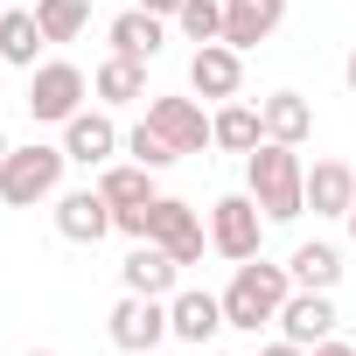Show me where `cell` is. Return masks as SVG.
I'll list each match as a JSON object with an SVG mask.
<instances>
[{"mask_svg":"<svg viewBox=\"0 0 356 356\" xmlns=\"http://www.w3.org/2000/svg\"><path fill=\"white\" fill-rule=\"evenodd\" d=\"M245 189L266 210V224H300L307 217V161L286 140H259L245 154Z\"/></svg>","mask_w":356,"mask_h":356,"instance_id":"obj_1","label":"cell"},{"mask_svg":"<svg viewBox=\"0 0 356 356\" xmlns=\"http://www.w3.org/2000/svg\"><path fill=\"white\" fill-rule=\"evenodd\" d=\"M286 293H293V273H286V266H273V259L259 252V259H245V266L231 273V286H224V321H231V328H245V335H259L266 321H280Z\"/></svg>","mask_w":356,"mask_h":356,"instance_id":"obj_2","label":"cell"},{"mask_svg":"<svg viewBox=\"0 0 356 356\" xmlns=\"http://www.w3.org/2000/svg\"><path fill=\"white\" fill-rule=\"evenodd\" d=\"M63 168H70V154H63V140L56 147H15L8 154V168H0V203L8 210H35V203H56L63 196Z\"/></svg>","mask_w":356,"mask_h":356,"instance_id":"obj_3","label":"cell"},{"mask_svg":"<svg viewBox=\"0 0 356 356\" xmlns=\"http://www.w3.org/2000/svg\"><path fill=\"white\" fill-rule=\"evenodd\" d=\"M84 98H91V77H84L70 56H49V63L29 70V119H42V126H70V119L84 112Z\"/></svg>","mask_w":356,"mask_h":356,"instance_id":"obj_4","label":"cell"},{"mask_svg":"<svg viewBox=\"0 0 356 356\" xmlns=\"http://www.w3.org/2000/svg\"><path fill=\"white\" fill-rule=\"evenodd\" d=\"M259 245H266V210L252 203V189L245 196H217L210 203V252L245 266V259H259Z\"/></svg>","mask_w":356,"mask_h":356,"instance_id":"obj_5","label":"cell"},{"mask_svg":"<svg viewBox=\"0 0 356 356\" xmlns=\"http://www.w3.org/2000/svg\"><path fill=\"white\" fill-rule=\"evenodd\" d=\"M105 335H112V349H126V356H147V349H161V342H168V300L119 293V307L105 314Z\"/></svg>","mask_w":356,"mask_h":356,"instance_id":"obj_6","label":"cell"},{"mask_svg":"<svg viewBox=\"0 0 356 356\" xmlns=\"http://www.w3.org/2000/svg\"><path fill=\"white\" fill-rule=\"evenodd\" d=\"M147 238H154L161 252H175V266H196V259H203V245H210L203 217H196L182 196H154V224H147Z\"/></svg>","mask_w":356,"mask_h":356,"instance_id":"obj_7","label":"cell"},{"mask_svg":"<svg viewBox=\"0 0 356 356\" xmlns=\"http://www.w3.org/2000/svg\"><path fill=\"white\" fill-rule=\"evenodd\" d=\"M217 328H231L224 321V293H203V286H175L168 293V335L175 342L203 349V342H217Z\"/></svg>","mask_w":356,"mask_h":356,"instance_id":"obj_8","label":"cell"},{"mask_svg":"<svg viewBox=\"0 0 356 356\" xmlns=\"http://www.w3.org/2000/svg\"><path fill=\"white\" fill-rule=\"evenodd\" d=\"M335 328H342L335 293H314V286H293V293H286V307H280V335H286V342L314 349V342H328Z\"/></svg>","mask_w":356,"mask_h":356,"instance_id":"obj_9","label":"cell"},{"mask_svg":"<svg viewBox=\"0 0 356 356\" xmlns=\"http://www.w3.org/2000/svg\"><path fill=\"white\" fill-rule=\"evenodd\" d=\"M189 91L196 98H238L245 91V49H231V42H203L196 56H189Z\"/></svg>","mask_w":356,"mask_h":356,"instance_id":"obj_10","label":"cell"},{"mask_svg":"<svg viewBox=\"0 0 356 356\" xmlns=\"http://www.w3.org/2000/svg\"><path fill=\"white\" fill-rule=\"evenodd\" d=\"M119 147H126V133L112 126V105L77 112V119L63 126V154H70L77 168H105V161H119Z\"/></svg>","mask_w":356,"mask_h":356,"instance_id":"obj_11","label":"cell"},{"mask_svg":"<svg viewBox=\"0 0 356 356\" xmlns=\"http://www.w3.org/2000/svg\"><path fill=\"white\" fill-rule=\"evenodd\" d=\"M119 286L126 293H147V300H168L175 286H182V266H175V252H161L154 238H140L119 266Z\"/></svg>","mask_w":356,"mask_h":356,"instance_id":"obj_12","label":"cell"},{"mask_svg":"<svg viewBox=\"0 0 356 356\" xmlns=\"http://www.w3.org/2000/svg\"><path fill=\"white\" fill-rule=\"evenodd\" d=\"M105 231H112V203L98 196V182L56 196V238H70V245H98Z\"/></svg>","mask_w":356,"mask_h":356,"instance_id":"obj_13","label":"cell"},{"mask_svg":"<svg viewBox=\"0 0 356 356\" xmlns=\"http://www.w3.org/2000/svg\"><path fill=\"white\" fill-rule=\"evenodd\" d=\"M147 126H161L182 154H203V147H217L210 140V112L196 105V98H147Z\"/></svg>","mask_w":356,"mask_h":356,"instance_id":"obj_14","label":"cell"},{"mask_svg":"<svg viewBox=\"0 0 356 356\" xmlns=\"http://www.w3.org/2000/svg\"><path fill=\"white\" fill-rule=\"evenodd\" d=\"M112 56H133V63H154L161 49H168V15H147V8H126V15H112Z\"/></svg>","mask_w":356,"mask_h":356,"instance_id":"obj_15","label":"cell"},{"mask_svg":"<svg viewBox=\"0 0 356 356\" xmlns=\"http://www.w3.org/2000/svg\"><path fill=\"white\" fill-rule=\"evenodd\" d=\"M280 22H286V0H224V42L231 49H259Z\"/></svg>","mask_w":356,"mask_h":356,"instance_id":"obj_16","label":"cell"},{"mask_svg":"<svg viewBox=\"0 0 356 356\" xmlns=\"http://www.w3.org/2000/svg\"><path fill=\"white\" fill-rule=\"evenodd\" d=\"M307 210L314 217H349L356 210V168L349 161H314L307 168Z\"/></svg>","mask_w":356,"mask_h":356,"instance_id":"obj_17","label":"cell"},{"mask_svg":"<svg viewBox=\"0 0 356 356\" xmlns=\"http://www.w3.org/2000/svg\"><path fill=\"white\" fill-rule=\"evenodd\" d=\"M42 49H49V35H42L35 8H0V63L35 70V63H42Z\"/></svg>","mask_w":356,"mask_h":356,"instance_id":"obj_18","label":"cell"},{"mask_svg":"<svg viewBox=\"0 0 356 356\" xmlns=\"http://www.w3.org/2000/svg\"><path fill=\"white\" fill-rule=\"evenodd\" d=\"M91 98H98V105H140V98H154V91H147V63L105 56V63L91 70Z\"/></svg>","mask_w":356,"mask_h":356,"instance_id":"obj_19","label":"cell"},{"mask_svg":"<svg viewBox=\"0 0 356 356\" xmlns=\"http://www.w3.org/2000/svg\"><path fill=\"white\" fill-rule=\"evenodd\" d=\"M210 140H217L224 154H252V147L266 140V119H259V105H245V98H224V105L210 112Z\"/></svg>","mask_w":356,"mask_h":356,"instance_id":"obj_20","label":"cell"},{"mask_svg":"<svg viewBox=\"0 0 356 356\" xmlns=\"http://www.w3.org/2000/svg\"><path fill=\"white\" fill-rule=\"evenodd\" d=\"M286 273H293V286L335 293V286H342V252H335L328 238H307V245H293V252H286Z\"/></svg>","mask_w":356,"mask_h":356,"instance_id":"obj_21","label":"cell"},{"mask_svg":"<svg viewBox=\"0 0 356 356\" xmlns=\"http://www.w3.org/2000/svg\"><path fill=\"white\" fill-rule=\"evenodd\" d=\"M98 196H105L112 210H140V203H154L161 189H154V168H140V161H105V168H98Z\"/></svg>","mask_w":356,"mask_h":356,"instance_id":"obj_22","label":"cell"},{"mask_svg":"<svg viewBox=\"0 0 356 356\" xmlns=\"http://www.w3.org/2000/svg\"><path fill=\"white\" fill-rule=\"evenodd\" d=\"M259 119H266V140H286V147H300V140L314 133V105H307L300 91H273V98H259Z\"/></svg>","mask_w":356,"mask_h":356,"instance_id":"obj_23","label":"cell"},{"mask_svg":"<svg viewBox=\"0 0 356 356\" xmlns=\"http://www.w3.org/2000/svg\"><path fill=\"white\" fill-rule=\"evenodd\" d=\"M35 22L49 42H77L91 29V0H35Z\"/></svg>","mask_w":356,"mask_h":356,"instance_id":"obj_24","label":"cell"},{"mask_svg":"<svg viewBox=\"0 0 356 356\" xmlns=\"http://www.w3.org/2000/svg\"><path fill=\"white\" fill-rule=\"evenodd\" d=\"M126 161H140V168H154V175H161V168H175V161H182V147H175L161 126H147V119H140V126L126 133Z\"/></svg>","mask_w":356,"mask_h":356,"instance_id":"obj_25","label":"cell"},{"mask_svg":"<svg viewBox=\"0 0 356 356\" xmlns=\"http://www.w3.org/2000/svg\"><path fill=\"white\" fill-rule=\"evenodd\" d=\"M175 29H182L196 49L224 42V0H182V8H175Z\"/></svg>","mask_w":356,"mask_h":356,"instance_id":"obj_26","label":"cell"},{"mask_svg":"<svg viewBox=\"0 0 356 356\" xmlns=\"http://www.w3.org/2000/svg\"><path fill=\"white\" fill-rule=\"evenodd\" d=\"M147 224H154V203H140V210H112V231H119V238H133V245L147 238Z\"/></svg>","mask_w":356,"mask_h":356,"instance_id":"obj_27","label":"cell"},{"mask_svg":"<svg viewBox=\"0 0 356 356\" xmlns=\"http://www.w3.org/2000/svg\"><path fill=\"white\" fill-rule=\"evenodd\" d=\"M307 356H356V342H342V335H328V342H314Z\"/></svg>","mask_w":356,"mask_h":356,"instance_id":"obj_28","label":"cell"},{"mask_svg":"<svg viewBox=\"0 0 356 356\" xmlns=\"http://www.w3.org/2000/svg\"><path fill=\"white\" fill-rule=\"evenodd\" d=\"M259 356H307V349H300V342H286V335H280V342H266V349H259Z\"/></svg>","mask_w":356,"mask_h":356,"instance_id":"obj_29","label":"cell"},{"mask_svg":"<svg viewBox=\"0 0 356 356\" xmlns=\"http://www.w3.org/2000/svg\"><path fill=\"white\" fill-rule=\"evenodd\" d=\"M133 8H147V15H168V22H175V8H182V0H133Z\"/></svg>","mask_w":356,"mask_h":356,"instance_id":"obj_30","label":"cell"},{"mask_svg":"<svg viewBox=\"0 0 356 356\" xmlns=\"http://www.w3.org/2000/svg\"><path fill=\"white\" fill-rule=\"evenodd\" d=\"M342 84H349V98H356V49L342 56Z\"/></svg>","mask_w":356,"mask_h":356,"instance_id":"obj_31","label":"cell"},{"mask_svg":"<svg viewBox=\"0 0 356 356\" xmlns=\"http://www.w3.org/2000/svg\"><path fill=\"white\" fill-rule=\"evenodd\" d=\"M8 154H15V140H8V133H0V168H8Z\"/></svg>","mask_w":356,"mask_h":356,"instance_id":"obj_32","label":"cell"},{"mask_svg":"<svg viewBox=\"0 0 356 356\" xmlns=\"http://www.w3.org/2000/svg\"><path fill=\"white\" fill-rule=\"evenodd\" d=\"M342 224H349V245H356V210H349V217H342Z\"/></svg>","mask_w":356,"mask_h":356,"instance_id":"obj_33","label":"cell"},{"mask_svg":"<svg viewBox=\"0 0 356 356\" xmlns=\"http://www.w3.org/2000/svg\"><path fill=\"white\" fill-rule=\"evenodd\" d=\"M29 356H56V349H29Z\"/></svg>","mask_w":356,"mask_h":356,"instance_id":"obj_34","label":"cell"},{"mask_svg":"<svg viewBox=\"0 0 356 356\" xmlns=\"http://www.w3.org/2000/svg\"><path fill=\"white\" fill-rule=\"evenodd\" d=\"M210 356H224V349H210Z\"/></svg>","mask_w":356,"mask_h":356,"instance_id":"obj_35","label":"cell"}]
</instances>
